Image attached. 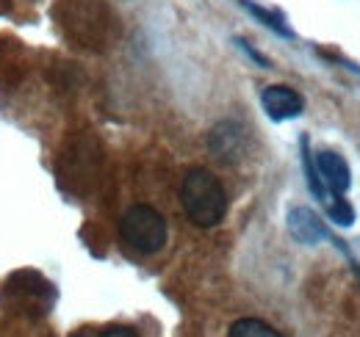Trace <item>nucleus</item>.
I'll return each instance as SVG.
<instances>
[{
	"mask_svg": "<svg viewBox=\"0 0 360 337\" xmlns=\"http://www.w3.org/2000/svg\"><path fill=\"white\" fill-rule=\"evenodd\" d=\"M300 150H302V168H305V177H308V185H311V191H314L316 197L327 205V199L333 197L327 188H324V183L319 180V171H316V161L314 155H311V147H308V138L302 136V141H300Z\"/></svg>",
	"mask_w": 360,
	"mask_h": 337,
	"instance_id": "nucleus-9",
	"label": "nucleus"
},
{
	"mask_svg": "<svg viewBox=\"0 0 360 337\" xmlns=\"http://www.w3.org/2000/svg\"><path fill=\"white\" fill-rule=\"evenodd\" d=\"M316 161V171H319V180L324 183V188L335 197H344L352 185V174H349V166L347 161L333 152V150H321L319 155L314 158Z\"/></svg>",
	"mask_w": 360,
	"mask_h": 337,
	"instance_id": "nucleus-4",
	"label": "nucleus"
},
{
	"mask_svg": "<svg viewBox=\"0 0 360 337\" xmlns=\"http://www.w3.org/2000/svg\"><path fill=\"white\" fill-rule=\"evenodd\" d=\"M180 205L191 224L217 227L227 213L225 185L208 168H191L180 183Z\"/></svg>",
	"mask_w": 360,
	"mask_h": 337,
	"instance_id": "nucleus-1",
	"label": "nucleus"
},
{
	"mask_svg": "<svg viewBox=\"0 0 360 337\" xmlns=\"http://www.w3.org/2000/svg\"><path fill=\"white\" fill-rule=\"evenodd\" d=\"M78 337H86V335H78Z\"/></svg>",
	"mask_w": 360,
	"mask_h": 337,
	"instance_id": "nucleus-13",
	"label": "nucleus"
},
{
	"mask_svg": "<svg viewBox=\"0 0 360 337\" xmlns=\"http://www.w3.org/2000/svg\"><path fill=\"white\" fill-rule=\"evenodd\" d=\"M261 105L266 111V117L274 122H288L297 119L305 111L302 97L291 88V86H266L261 94Z\"/></svg>",
	"mask_w": 360,
	"mask_h": 337,
	"instance_id": "nucleus-3",
	"label": "nucleus"
},
{
	"mask_svg": "<svg viewBox=\"0 0 360 337\" xmlns=\"http://www.w3.org/2000/svg\"><path fill=\"white\" fill-rule=\"evenodd\" d=\"M285 224H288L291 238H294L297 244H302V246H316L319 241H324V238H327L324 224H321V221H319V216H316L311 208H305V205L291 208L288 216H285Z\"/></svg>",
	"mask_w": 360,
	"mask_h": 337,
	"instance_id": "nucleus-5",
	"label": "nucleus"
},
{
	"mask_svg": "<svg viewBox=\"0 0 360 337\" xmlns=\"http://www.w3.org/2000/svg\"><path fill=\"white\" fill-rule=\"evenodd\" d=\"M122 241L139 254H155L167 246V218L150 205H134L120 221Z\"/></svg>",
	"mask_w": 360,
	"mask_h": 337,
	"instance_id": "nucleus-2",
	"label": "nucleus"
},
{
	"mask_svg": "<svg viewBox=\"0 0 360 337\" xmlns=\"http://www.w3.org/2000/svg\"><path fill=\"white\" fill-rule=\"evenodd\" d=\"M241 3H244V8H247L250 14H255L266 28L274 31V34H280V37H285V39H294V31L285 25V17H283V14L269 11V8H264V6H255V3H250V0H241Z\"/></svg>",
	"mask_w": 360,
	"mask_h": 337,
	"instance_id": "nucleus-8",
	"label": "nucleus"
},
{
	"mask_svg": "<svg viewBox=\"0 0 360 337\" xmlns=\"http://www.w3.org/2000/svg\"><path fill=\"white\" fill-rule=\"evenodd\" d=\"M100 337H139L134 329H128V326H114V329H105Z\"/></svg>",
	"mask_w": 360,
	"mask_h": 337,
	"instance_id": "nucleus-12",
	"label": "nucleus"
},
{
	"mask_svg": "<svg viewBox=\"0 0 360 337\" xmlns=\"http://www.w3.org/2000/svg\"><path fill=\"white\" fill-rule=\"evenodd\" d=\"M236 44H238V47H241V50H244V53H247V55H250L255 64H261L264 70H269V58H266V55H261L255 47H250V42H247V39H236Z\"/></svg>",
	"mask_w": 360,
	"mask_h": 337,
	"instance_id": "nucleus-11",
	"label": "nucleus"
},
{
	"mask_svg": "<svg viewBox=\"0 0 360 337\" xmlns=\"http://www.w3.org/2000/svg\"><path fill=\"white\" fill-rule=\"evenodd\" d=\"M327 216H330V221H335L338 227H352L355 224V211H352V205L344 199V197H330L327 199Z\"/></svg>",
	"mask_w": 360,
	"mask_h": 337,
	"instance_id": "nucleus-10",
	"label": "nucleus"
},
{
	"mask_svg": "<svg viewBox=\"0 0 360 337\" xmlns=\"http://www.w3.org/2000/svg\"><path fill=\"white\" fill-rule=\"evenodd\" d=\"M227 337H283V335L274 326H269L266 321H261V318H238L230 326Z\"/></svg>",
	"mask_w": 360,
	"mask_h": 337,
	"instance_id": "nucleus-7",
	"label": "nucleus"
},
{
	"mask_svg": "<svg viewBox=\"0 0 360 337\" xmlns=\"http://www.w3.org/2000/svg\"><path fill=\"white\" fill-rule=\"evenodd\" d=\"M208 147L214 158H219L222 164H233L244 155V130L236 122H219L208 136Z\"/></svg>",
	"mask_w": 360,
	"mask_h": 337,
	"instance_id": "nucleus-6",
	"label": "nucleus"
}]
</instances>
